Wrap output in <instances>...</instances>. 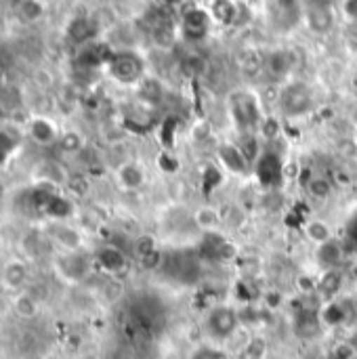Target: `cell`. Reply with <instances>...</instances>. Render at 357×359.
Wrapping results in <instances>:
<instances>
[{"instance_id": "d6a6232c", "label": "cell", "mask_w": 357, "mask_h": 359, "mask_svg": "<svg viewBox=\"0 0 357 359\" xmlns=\"http://www.w3.org/2000/svg\"><path fill=\"white\" fill-rule=\"evenodd\" d=\"M343 11L349 19H356L357 21V0H345L343 2Z\"/></svg>"}, {"instance_id": "2e32d148", "label": "cell", "mask_w": 357, "mask_h": 359, "mask_svg": "<svg viewBox=\"0 0 357 359\" xmlns=\"http://www.w3.org/2000/svg\"><path fill=\"white\" fill-rule=\"evenodd\" d=\"M13 311H15V316L19 320L32 322L38 316V311H40V303H38V299L29 290H21V292H15Z\"/></svg>"}, {"instance_id": "7402d4cb", "label": "cell", "mask_w": 357, "mask_h": 359, "mask_svg": "<svg viewBox=\"0 0 357 359\" xmlns=\"http://www.w3.org/2000/svg\"><path fill=\"white\" fill-rule=\"evenodd\" d=\"M274 6V13L278 19L286 21L288 25H295L301 17V0H269Z\"/></svg>"}, {"instance_id": "1f68e13d", "label": "cell", "mask_w": 357, "mask_h": 359, "mask_svg": "<svg viewBox=\"0 0 357 359\" xmlns=\"http://www.w3.org/2000/svg\"><path fill=\"white\" fill-rule=\"evenodd\" d=\"M307 189H309V194H311L314 198H318V200L328 198L330 191H332V189H330V183L324 181V179H311L309 185H307Z\"/></svg>"}, {"instance_id": "836d02e7", "label": "cell", "mask_w": 357, "mask_h": 359, "mask_svg": "<svg viewBox=\"0 0 357 359\" xmlns=\"http://www.w3.org/2000/svg\"><path fill=\"white\" fill-rule=\"evenodd\" d=\"M8 158H11L8 154H4V151H0V170H2L4 166H6V162H8Z\"/></svg>"}, {"instance_id": "d590c367", "label": "cell", "mask_w": 357, "mask_h": 359, "mask_svg": "<svg viewBox=\"0 0 357 359\" xmlns=\"http://www.w3.org/2000/svg\"><path fill=\"white\" fill-rule=\"evenodd\" d=\"M2 2H6V4H11V6H17L21 0H2Z\"/></svg>"}, {"instance_id": "4fadbf2b", "label": "cell", "mask_w": 357, "mask_h": 359, "mask_svg": "<svg viewBox=\"0 0 357 359\" xmlns=\"http://www.w3.org/2000/svg\"><path fill=\"white\" fill-rule=\"evenodd\" d=\"M349 318H351V309L345 307L339 299L326 301V303H322V307H320V320H322L324 328L343 326Z\"/></svg>"}, {"instance_id": "ba28073f", "label": "cell", "mask_w": 357, "mask_h": 359, "mask_svg": "<svg viewBox=\"0 0 357 359\" xmlns=\"http://www.w3.org/2000/svg\"><path fill=\"white\" fill-rule=\"evenodd\" d=\"M305 21L314 34H328L335 27V13L326 4H311L305 11Z\"/></svg>"}, {"instance_id": "5bb4252c", "label": "cell", "mask_w": 357, "mask_h": 359, "mask_svg": "<svg viewBox=\"0 0 357 359\" xmlns=\"http://www.w3.org/2000/svg\"><path fill=\"white\" fill-rule=\"evenodd\" d=\"M50 238L61 248V252H76V250L82 248V236L76 229H72V227H67L63 223H55L53 225Z\"/></svg>"}, {"instance_id": "8992f818", "label": "cell", "mask_w": 357, "mask_h": 359, "mask_svg": "<svg viewBox=\"0 0 357 359\" xmlns=\"http://www.w3.org/2000/svg\"><path fill=\"white\" fill-rule=\"evenodd\" d=\"M0 280H2L6 290L21 292V290H25V286L29 282V267L23 261H19V259L6 261L2 271H0Z\"/></svg>"}, {"instance_id": "f1b7e54d", "label": "cell", "mask_w": 357, "mask_h": 359, "mask_svg": "<svg viewBox=\"0 0 357 359\" xmlns=\"http://www.w3.org/2000/svg\"><path fill=\"white\" fill-rule=\"evenodd\" d=\"M135 255L145 263V261H149V259H154V257H158V250H156V242H154V238H149V236H141L137 242H135Z\"/></svg>"}, {"instance_id": "d6986e66", "label": "cell", "mask_w": 357, "mask_h": 359, "mask_svg": "<svg viewBox=\"0 0 357 359\" xmlns=\"http://www.w3.org/2000/svg\"><path fill=\"white\" fill-rule=\"evenodd\" d=\"M295 61L292 55L288 50H274L267 59H265V67L274 78H286L292 69Z\"/></svg>"}, {"instance_id": "d4e9b609", "label": "cell", "mask_w": 357, "mask_h": 359, "mask_svg": "<svg viewBox=\"0 0 357 359\" xmlns=\"http://www.w3.org/2000/svg\"><path fill=\"white\" fill-rule=\"evenodd\" d=\"M305 233H307V238H309L314 244H318V246H322V244H326V242L332 240V229H330V225H328L326 221H320V219L309 221V223L305 225Z\"/></svg>"}, {"instance_id": "cb8c5ba5", "label": "cell", "mask_w": 357, "mask_h": 359, "mask_svg": "<svg viewBox=\"0 0 357 359\" xmlns=\"http://www.w3.org/2000/svg\"><path fill=\"white\" fill-rule=\"evenodd\" d=\"M318 261L324 269H335L341 263V246L330 240L322 246H318Z\"/></svg>"}, {"instance_id": "f546056e", "label": "cell", "mask_w": 357, "mask_h": 359, "mask_svg": "<svg viewBox=\"0 0 357 359\" xmlns=\"http://www.w3.org/2000/svg\"><path fill=\"white\" fill-rule=\"evenodd\" d=\"M189 359H227V355H225L215 343H208V345L196 347V349L189 353Z\"/></svg>"}, {"instance_id": "7a4b0ae2", "label": "cell", "mask_w": 357, "mask_h": 359, "mask_svg": "<svg viewBox=\"0 0 357 359\" xmlns=\"http://www.w3.org/2000/svg\"><path fill=\"white\" fill-rule=\"evenodd\" d=\"M229 111L242 133H255L261 126V107L252 93L234 90L229 95Z\"/></svg>"}, {"instance_id": "8fae6325", "label": "cell", "mask_w": 357, "mask_h": 359, "mask_svg": "<svg viewBox=\"0 0 357 359\" xmlns=\"http://www.w3.org/2000/svg\"><path fill=\"white\" fill-rule=\"evenodd\" d=\"M219 160H221V164L227 170H231L236 175H244L250 168V162L246 160V156L242 154V149L238 147V143L236 145L234 143H223L219 147Z\"/></svg>"}, {"instance_id": "83f0119b", "label": "cell", "mask_w": 357, "mask_h": 359, "mask_svg": "<svg viewBox=\"0 0 357 359\" xmlns=\"http://www.w3.org/2000/svg\"><path fill=\"white\" fill-rule=\"evenodd\" d=\"M19 145H21L19 133H15L13 128H2V126H0V151L13 156V154L17 151Z\"/></svg>"}, {"instance_id": "603a6c76", "label": "cell", "mask_w": 357, "mask_h": 359, "mask_svg": "<svg viewBox=\"0 0 357 359\" xmlns=\"http://www.w3.org/2000/svg\"><path fill=\"white\" fill-rule=\"evenodd\" d=\"M194 221H196V225H198L202 231H206V233H217V231H219V225H221V212L215 210V208H210V206H204V208H200V210L194 215Z\"/></svg>"}, {"instance_id": "52a82bcc", "label": "cell", "mask_w": 357, "mask_h": 359, "mask_svg": "<svg viewBox=\"0 0 357 359\" xmlns=\"http://www.w3.org/2000/svg\"><path fill=\"white\" fill-rule=\"evenodd\" d=\"M345 288V273L335 267V269H324L322 276L318 278V288H316V294L322 299V303L326 301H335L341 297Z\"/></svg>"}, {"instance_id": "e575fe53", "label": "cell", "mask_w": 357, "mask_h": 359, "mask_svg": "<svg viewBox=\"0 0 357 359\" xmlns=\"http://www.w3.org/2000/svg\"><path fill=\"white\" fill-rule=\"evenodd\" d=\"M349 343H351V347L357 351V330L351 334V337H349Z\"/></svg>"}, {"instance_id": "4dcf8cb0", "label": "cell", "mask_w": 357, "mask_h": 359, "mask_svg": "<svg viewBox=\"0 0 357 359\" xmlns=\"http://www.w3.org/2000/svg\"><path fill=\"white\" fill-rule=\"evenodd\" d=\"M59 145L63 147V151H69V154H74V151H78L80 147H82V137L78 135V133H63L61 137H59Z\"/></svg>"}, {"instance_id": "7c38bea8", "label": "cell", "mask_w": 357, "mask_h": 359, "mask_svg": "<svg viewBox=\"0 0 357 359\" xmlns=\"http://www.w3.org/2000/svg\"><path fill=\"white\" fill-rule=\"evenodd\" d=\"M208 23H210V17L206 11L202 8H191L185 13L183 17V32L189 40H200L206 36L208 32Z\"/></svg>"}, {"instance_id": "44dd1931", "label": "cell", "mask_w": 357, "mask_h": 359, "mask_svg": "<svg viewBox=\"0 0 357 359\" xmlns=\"http://www.w3.org/2000/svg\"><path fill=\"white\" fill-rule=\"evenodd\" d=\"M267 349H269L267 339L261 337V334H255L242 345V349L238 351L236 359H265L267 358Z\"/></svg>"}, {"instance_id": "277c9868", "label": "cell", "mask_w": 357, "mask_h": 359, "mask_svg": "<svg viewBox=\"0 0 357 359\" xmlns=\"http://www.w3.org/2000/svg\"><path fill=\"white\" fill-rule=\"evenodd\" d=\"M280 109L288 118H299L311 111L314 107V93L303 82H290L280 90Z\"/></svg>"}, {"instance_id": "ffe728a7", "label": "cell", "mask_w": 357, "mask_h": 359, "mask_svg": "<svg viewBox=\"0 0 357 359\" xmlns=\"http://www.w3.org/2000/svg\"><path fill=\"white\" fill-rule=\"evenodd\" d=\"M17 15L25 23H36L46 15V0H21L15 6Z\"/></svg>"}, {"instance_id": "6da1fadb", "label": "cell", "mask_w": 357, "mask_h": 359, "mask_svg": "<svg viewBox=\"0 0 357 359\" xmlns=\"http://www.w3.org/2000/svg\"><path fill=\"white\" fill-rule=\"evenodd\" d=\"M240 324H242V316L236 307L215 305L206 311L202 320V330L210 339V343L219 345V343H227L229 339H234L236 332L240 330Z\"/></svg>"}, {"instance_id": "30bf717a", "label": "cell", "mask_w": 357, "mask_h": 359, "mask_svg": "<svg viewBox=\"0 0 357 359\" xmlns=\"http://www.w3.org/2000/svg\"><path fill=\"white\" fill-rule=\"evenodd\" d=\"M27 135L38 145H50V143L59 141V137H61L57 126L48 118H32L27 124Z\"/></svg>"}, {"instance_id": "9c48e42d", "label": "cell", "mask_w": 357, "mask_h": 359, "mask_svg": "<svg viewBox=\"0 0 357 359\" xmlns=\"http://www.w3.org/2000/svg\"><path fill=\"white\" fill-rule=\"evenodd\" d=\"M95 263L99 265L101 271H105L109 276H118L120 271L126 269V257L116 246H103V248H99L97 255H95Z\"/></svg>"}, {"instance_id": "ac0fdd59", "label": "cell", "mask_w": 357, "mask_h": 359, "mask_svg": "<svg viewBox=\"0 0 357 359\" xmlns=\"http://www.w3.org/2000/svg\"><path fill=\"white\" fill-rule=\"evenodd\" d=\"M118 183L124 189L135 191V189H139L145 183V172H143V168L137 162H124L118 168Z\"/></svg>"}, {"instance_id": "4316f807", "label": "cell", "mask_w": 357, "mask_h": 359, "mask_svg": "<svg viewBox=\"0 0 357 359\" xmlns=\"http://www.w3.org/2000/svg\"><path fill=\"white\" fill-rule=\"evenodd\" d=\"M238 65H240L244 72H255V69H259L261 65H265V59L261 57V53H259V50H255V48H246V50H242V53H240V57H238Z\"/></svg>"}, {"instance_id": "e0dca14e", "label": "cell", "mask_w": 357, "mask_h": 359, "mask_svg": "<svg viewBox=\"0 0 357 359\" xmlns=\"http://www.w3.org/2000/svg\"><path fill=\"white\" fill-rule=\"evenodd\" d=\"M42 215L50 217V219L57 221V223H63V221H67V219L74 215V204H72L67 198H63L61 194L55 191V194L48 198V202L44 204Z\"/></svg>"}, {"instance_id": "484cf974", "label": "cell", "mask_w": 357, "mask_h": 359, "mask_svg": "<svg viewBox=\"0 0 357 359\" xmlns=\"http://www.w3.org/2000/svg\"><path fill=\"white\" fill-rule=\"evenodd\" d=\"M238 13H240V6L231 0H217L215 2V15L223 23H238Z\"/></svg>"}, {"instance_id": "3957f363", "label": "cell", "mask_w": 357, "mask_h": 359, "mask_svg": "<svg viewBox=\"0 0 357 359\" xmlns=\"http://www.w3.org/2000/svg\"><path fill=\"white\" fill-rule=\"evenodd\" d=\"M107 72L114 80L122 82V84H135L143 78L145 72V63L143 59L133 53V50H120V53H112L109 61L105 63Z\"/></svg>"}, {"instance_id": "5b68a950", "label": "cell", "mask_w": 357, "mask_h": 359, "mask_svg": "<svg viewBox=\"0 0 357 359\" xmlns=\"http://www.w3.org/2000/svg\"><path fill=\"white\" fill-rule=\"evenodd\" d=\"M55 271L57 276L67 282V284H78V282H84L88 271H90V259L82 252V250H76V252H61L55 261Z\"/></svg>"}, {"instance_id": "9a60e30c", "label": "cell", "mask_w": 357, "mask_h": 359, "mask_svg": "<svg viewBox=\"0 0 357 359\" xmlns=\"http://www.w3.org/2000/svg\"><path fill=\"white\" fill-rule=\"evenodd\" d=\"M95 34H97V23L90 17H76L67 25V38L80 46L88 44L95 38Z\"/></svg>"}]
</instances>
